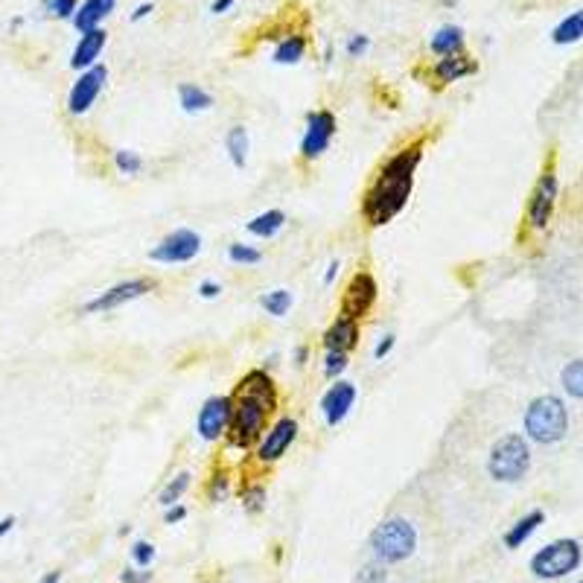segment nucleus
Returning <instances> with one entry per match:
<instances>
[{
    "label": "nucleus",
    "instance_id": "obj_1",
    "mask_svg": "<svg viewBox=\"0 0 583 583\" xmlns=\"http://www.w3.org/2000/svg\"><path fill=\"white\" fill-rule=\"evenodd\" d=\"M423 146L426 137L414 140V144L403 146L400 152H394L379 167V172L373 175L370 187L361 196V219L370 228H382L400 213L408 204V196L414 190V172L423 161Z\"/></svg>",
    "mask_w": 583,
    "mask_h": 583
},
{
    "label": "nucleus",
    "instance_id": "obj_2",
    "mask_svg": "<svg viewBox=\"0 0 583 583\" xmlns=\"http://www.w3.org/2000/svg\"><path fill=\"white\" fill-rule=\"evenodd\" d=\"M231 396H233V414L225 431L228 447L242 452L257 449V443L263 440L268 429V417L277 408V388L272 373L263 368L248 370Z\"/></svg>",
    "mask_w": 583,
    "mask_h": 583
},
{
    "label": "nucleus",
    "instance_id": "obj_3",
    "mask_svg": "<svg viewBox=\"0 0 583 583\" xmlns=\"http://www.w3.org/2000/svg\"><path fill=\"white\" fill-rule=\"evenodd\" d=\"M368 545H370L373 560H379L382 566L403 563V560H408L417 552V528L403 517L382 519L377 528L370 531Z\"/></svg>",
    "mask_w": 583,
    "mask_h": 583
},
{
    "label": "nucleus",
    "instance_id": "obj_4",
    "mask_svg": "<svg viewBox=\"0 0 583 583\" xmlns=\"http://www.w3.org/2000/svg\"><path fill=\"white\" fill-rule=\"evenodd\" d=\"M525 435H528L534 443H543V447H552V443H560L569 431V408L566 403L554 394H543L528 405L525 412Z\"/></svg>",
    "mask_w": 583,
    "mask_h": 583
},
{
    "label": "nucleus",
    "instance_id": "obj_5",
    "mask_svg": "<svg viewBox=\"0 0 583 583\" xmlns=\"http://www.w3.org/2000/svg\"><path fill=\"white\" fill-rule=\"evenodd\" d=\"M531 470V447L517 431L499 438L487 455V473L499 484H517Z\"/></svg>",
    "mask_w": 583,
    "mask_h": 583
},
{
    "label": "nucleus",
    "instance_id": "obj_6",
    "mask_svg": "<svg viewBox=\"0 0 583 583\" xmlns=\"http://www.w3.org/2000/svg\"><path fill=\"white\" fill-rule=\"evenodd\" d=\"M583 563V545L571 536H563V540H554L543 545L540 552L531 557V575L540 580H560L569 578L571 571H578Z\"/></svg>",
    "mask_w": 583,
    "mask_h": 583
},
{
    "label": "nucleus",
    "instance_id": "obj_7",
    "mask_svg": "<svg viewBox=\"0 0 583 583\" xmlns=\"http://www.w3.org/2000/svg\"><path fill=\"white\" fill-rule=\"evenodd\" d=\"M202 251V237L193 228H175L163 237L155 248L149 251L152 263H170V265H181L190 263Z\"/></svg>",
    "mask_w": 583,
    "mask_h": 583
},
{
    "label": "nucleus",
    "instance_id": "obj_8",
    "mask_svg": "<svg viewBox=\"0 0 583 583\" xmlns=\"http://www.w3.org/2000/svg\"><path fill=\"white\" fill-rule=\"evenodd\" d=\"M557 193H560L557 172H554L552 167H545L540 178H536L534 190H531L528 210H525V216H528V225H531L534 231L548 228V222H552L554 207H557Z\"/></svg>",
    "mask_w": 583,
    "mask_h": 583
},
{
    "label": "nucleus",
    "instance_id": "obj_9",
    "mask_svg": "<svg viewBox=\"0 0 583 583\" xmlns=\"http://www.w3.org/2000/svg\"><path fill=\"white\" fill-rule=\"evenodd\" d=\"M377 298H379V286H377V277H373L368 268H359V272L347 280V286L342 292V309L350 315V318L361 321L365 315L377 307Z\"/></svg>",
    "mask_w": 583,
    "mask_h": 583
},
{
    "label": "nucleus",
    "instance_id": "obj_10",
    "mask_svg": "<svg viewBox=\"0 0 583 583\" xmlns=\"http://www.w3.org/2000/svg\"><path fill=\"white\" fill-rule=\"evenodd\" d=\"M335 114L318 109V111H309L307 114V132H303L300 140V158L303 161H318L326 149H330V140L335 135Z\"/></svg>",
    "mask_w": 583,
    "mask_h": 583
},
{
    "label": "nucleus",
    "instance_id": "obj_11",
    "mask_svg": "<svg viewBox=\"0 0 583 583\" xmlns=\"http://www.w3.org/2000/svg\"><path fill=\"white\" fill-rule=\"evenodd\" d=\"M105 82H109V67L105 65H93L88 70H82L79 79L74 82V88L67 93V111L74 117H82L91 111V105L97 102V97L102 93Z\"/></svg>",
    "mask_w": 583,
    "mask_h": 583
},
{
    "label": "nucleus",
    "instance_id": "obj_12",
    "mask_svg": "<svg viewBox=\"0 0 583 583\" xmlns=\"http://www.w3.org/2000/svg\"><path fill=\"white\" fill-rule=\"evenodd\" d=\"M152 289H155V280H149V277L123 280V283H117V286H111L109 292H102V295H97L93 300H88L85 307H82V312H85V315L111 312V309H117V307H126V303H132V300H137V298L149 295Z\"/></svg>",
    "mask_w": 583,
    "mask_h": 583
},
{
    "label": "nucleus",
    "instance_id": "obj_13",
    "mask_svg": "<svg viewBox=\"0 0 583 583\" xmlns=\"http://www.w3.org/2000/svg\"><path fill=\"white\" fill-rule=\"evenodd\" d=\"M298 438V420L295 417H277L272 426L265 429L263 440L257 443L254 458L260 464H274L286 455V449Z\"/></svg>",
    "mask_w": 583,
    "mask_h": 583
},
{
    "label": "nucleus",
    "instance_id": "obj_14",
    "mask_svg": "<svg viewBox=\"0 0 583 583\" xmlns=\"http://www.w3.org/2000/svg\"><path fill=\"white\" fill-rule=\"evenodd\" d=\"M231 414H233V396H210L204 400L202 412L196 417V431L198 438L213 443L219 438H225V431L231 426Z\"/></svg>",
    "mask_w": 583,
    "mask_h": 583
},
{
    "label": "nucleus",
    "instance_id": "obj_15",
    "mask_svg": "<svg viewBox=\"0 0 583 583\" xmlns=\"http://www.w3.org/2000/svg\"><path fill=\"white\" fill-rule=\"evenodd\" d=\"M356 403V385L347 379H335L330 388L321 396V414L326 426H338L350 414V408Z\"/></svg>",
    "mask_w": 583,
    "mask_h": 583
},
{
    "label": "nucleus",
    "instance_id": "obj_16",
    "mask_svg": "<svg viewBox=\"0 0 583 583\" xmlns=\"http://www.w3.org/2000/svg\"><path fill=\"white\" fill-rule=\"evenodd\" d=\"M359 321L350 318V315L338 312L335 321L326 326L324 335H321V344L324 350H338V353H350L356 344H359Z\"/></svg>",
    "mask_w": 583,
    "mask_h": 583
},
{
    "label": "nucleus",
    "instance_id": "obj_17",
    "mask_svg": "<svg viewBox=\"0 0 583 583\" xmlns=\"http://www.w3.org/2000/svg\"><path fill=\"white\" fill-rule=\"evenodd\" d=\"M105 41H109V32H105L102 27L82 32V39L74 47V56H70V67H74V70L93 67V65H97V58L102 56V50H105Z\"/></svg>",
    "mask_w": 583,
    "mask_h": 583
},
{
    "label": "nucleus",
    "instance_id": "obj_18",
    "mask_svg": "<svg viewBox=\"0 0 583 583\" xmlns=\"http://www.w3.org/2000/svg\"><path fill=\"white\" fill-rule=\"evenodd\" d=\"M475 70L478 65L470 53H455V56H440L438 65L431 67V76H435L440 85H452V82H461L464 76H473Z\"/></svg>",
    "mask_w": 583,
    "mask_h": 583
},
{
    "label": "nucleus",
    "instance_id": "obj_19",
    "mask_svg": "<svg viewBox=\"0 0 583 583\" xmlns=\"http://www.w3.org/2000/svg\"><path fill=\"white\" fill-rule=\"evenodd\" d=\"M117 0H82L76 15L70 18L74 21V27L79 32H88V30H100V23L105 21L114 12Z\"/></svg>",
    "mask_w": 583,
    "mask_h": 583
},
{
    "label": "nucleus",
    "instance_id": "obj_20",
    "mask_svg": "<svg viewBox=\"0 0 583 583\" xmlns=\"http://www.w3.org/2000/svg\"><path fill=\"white\" fill-rule=\"evenodd\" d=\"M545 522V513L543 510H531V513H525L522 519H517L510 525V528L505 531V548H510V552H517V548H522L525 543L531 540V536L540 531V525Z\"/></svg>",
    "mask_w": 583,
    "mask_h": 583
},
{
    "label": "nucleus",
    "instance_id": "obj_21",
    "mask_svg": "<svg viewBox=\"0 0 583 583\" xmlns=\"http://www.w3.org/2000/svg\"><path fill=\"white\" fill-rule=\"evenodd\" d=\"M431 53L435 56H455V53H466L464 47H466V39H464V30L461 27H455V23H443L440 30H435V35H431Z\"/></svg>",
    "mask_w": 583,
    "mask_h": 583
},
{
    "label": "nucleus",
    "instance_id": "obj_22",
    "mask_svg": "<svg viewBox=\"0 0 583 583\" xmlns=\"http://www.w3.org/2000/svg\"><path fill=\"white\" fill-rule=\"evenodd\" d=\"M248 132H245V126H233L228 128V135H225V152H228V158L233 161V167L242 170L245 163H248Z\"/></svg>",
    "mask_w": 583,
    "mask_h": 583
},
{
    "label": "nucleus",
    "instance_id": "obj_23",
    "mask_svg": "<svg viewBox=\"0 0 583 583\" xmlns=\"http://www.w3.org/2000/svg\"><path fill=\"white\" fill-rule=\"evenodd\" d=\"M286 225V213L283 210H265V213H260V216H254L248 225V233L251 237H260V239H272L274 233Z\"/></svg>",
    "mask_w": 583,
    "mask_h": 583
},
{
    "label": "nucleus",
    "instance_id": "obj_24",
    "mask_svg": "<svg viewBox=\"0 0 583 583\" xmlns=\"http://www.w3.org/2000/svg\"><path fill=\"white\" fill-rule=\"evenodd\" d=\"M580 39H583V9H575L571 15H566L552 30V41L560 44V47H566V44H575Z\"/></svg>",
    "mask_w": 583,
    "mask_h": 583
},
{
    "label": "nucleus",
    "instance_id": "obj_25",
    "mask_svg": "<svg viewBox=\"0 0 583 583\" xmlns=\"http://www.w3.org/2000/svg\"><path fill=\"white\" fill-rule=\"evenodd\" d=\"M178 102L187 114H198V111H207L210 105H213V97L198 85H193V82H184V85H178Z\"/></svg>",
    "mask_w": 583,
    "mask_h": 583
},
{
    "label": "nucleus",
    "instance_id": "obj_26",
    "mask_svg": "<svg viewBox=\"0 0 583 583\" xmlns=\"http://www.w3.org/2000/svg\"><path fill=\"white\" fill-rule=\"evenodd\" d=\"M303 56H307V39L298 35V32L286 35V39L274 47V62L277 65H298Z\"/></svg>",
    "mask_w": 583,
    "mask_h": 583
},
{
    "label": "nucleus",
    "instance_id": "obj_27",
    "mask_svg": "<svg viewBox=\"0 0 583 583\" xmlns=\"http://www.w3.org/2000/svg\"><path fill=\"white\" fill-rule=\"evenodd\" d=\"M190 484H193V475L190 473H178L175 478H170L167 482V487L161 490V496H158V501L163 508H170V505H178V501L184 499V493L190 490Z\"/></svg>",
    "mask_w": 583,
    "mask_h": 583
},
{
    "label": "nucleus",
    "instance_id": "obj_28",
    "mask_svg": "<svg viewBox=\"0 0 583 583\" xmlns=\"http://www.w3.org/2000/svg\"><path fill=\"white\" fill-rule=\"evenodd\" d=\"M260 307L274 315V318H283V315L292 309V292L289 289H274V292H263L260 295Z\"/></svg>",
    "mask_w": 583,
    "mask_h": 583
},
{
    "label": "nucleus",
    "instance_id": "obj_29",
    "mask_svg": "<svg viewBox=\"0 0 583 583\" xmlns=\"http://www.w3.org/2000/svg\"><path fill=\"white\" fill-rule=\"evenodd\" d=\"M560 382H563V391L575 400H583V359L569 361L560 373Z\"/></svg>",
    "mask_w": 583,
    "mask_h": 583
},
{
    "label": "nucleus",
    "instance_id": "obj_30",
    "mask_svg": "<svg viewBox=\"0 0 583 583\" xmlns=\"http://www.w3.org/2000/svg\"><path fill=\"white\" fill-rule=\"evenodd\" d=\"M265 499H268V490L265 484H248L242 490V508L245 513H263L265 510Z\"/></svg>",
    "mask_w": 583,
    "mask_h": 583
},
{
    "label": "nucleus",
    "instance_id": "obj_31",
    "mask_svg": "<svg viewBox=\"0 0 583 583\" xmlns=\"http://www.w3.org/2000/svg\"><path fill=\"white\" fill-rule=\"evenodd\" d=\"M228 257H231V263H237V265H257V263L263 260V251L254 248V245L233 242L231 248H228Z\"/></svg>",
    "mask_w": 583,
    "mask_h": 583
},
{
    "label": "nucleus",
    "instance_id": "obj_32",
    "mask_svg": "<svg viewBox=\"0 0 583 583\" xmlns=\"http://www.w3.org/2000/svg\"><path fill=\"white\" fill-rule=\"evenodd\" d=\"M41 9H44L47 18L65 21V18H74L76 15L79 0H41Z\"/></svg>",
    "mask_w": 583,
    "mask_h": 583
},
{
    "label": "nucleus",
    "instance_id": "obj_33",
    "mask_svg": "<svg viewBox=\"0 0 583 583\" xmlns=\"http://www.w3.org/2000/svg\"><path fill=\"white\" fill-rule=\"evenodd\" d=\"M114 167L120 170L123 175H137L140 170H144V158H140L137 152H132V149H117L114 152Z\"/></svg>",
    "mask_w": 583,
    "mask_h": 583
},
{
    "label": "nucleus",
    "instance_id": "obj_34",
    "mask_svg": "<svg viewBox=\"0 0 583 583\" xmlns=\"http://www.w3.org/2000/svg\"><path fill=\"white\" fill-rule=\"evenodd\" d=\"M231 493V473L228 470H216L207 482V499L210 501H225Z\"/></svg>",
    "mask_w": 583,
    "mask_h": 583
},
{
    "label": "nucleus",
    "instance_id": "obj_35",
    "mask_svg": "<svg viewBox=\"0 0 583 583\" xmlns=\"http://www.w3.org/2000/svg\"><path fill=\"white\" fill-rule=\"evenodd\" d=\"M347 353H338V350H326L324 356V377L326 379H342V373L347 370Z\"/></svg>",
    "mask_w": 583,
    "mask_h": 583
},
{
    "label": "nucleus",
    "instance_id": "obj_36",
    "mask_svg": "<svg viewBox=\"0 0 583 583\" xmlns=\"http://www.w3.org/2000/svg\"><path fill=\"white\" fill-rule=\"evenodd\" d=\"M353 583H388V571H385L379 560H373V563H365L356 571Z\"/></svg>",
    "mask_w": 583,
    "mask_h": 583
},
{
    "label": "nucleus",
    "instance_id": "obj_37",
    "mask_svg": "<svg viewBox=\"0 0 583 583\" xmlns=\"http://www.w3.org/2000/svg\"><path fill=\"white\" fill-rule=\"evenodd\" d=\"M155 545H152L149 540H137L132 543V563L140 566V569H149L152 563H155Z\"/></svg>",
    "mask_w": 583,
    "mask_h": 583
},
{
    "label": "nucleus",
    "instance_id": "obj_38",
    "mask_svg": "<svg viewBox=\"0 0 583 583\" xmlns=\"http://www.w3.org/2000/svg\"><path fill=\"white\" fill-rule=\"evenodd\" d=\"M368 47H370V39H368V35H350L347 44H344V50H347L350 58H359V56H365Z\"/></svg>",
    "mask_w": 583,
    "mask_h": 583
},
{
    "label": "nucleus",
    "instance_id": "obj_39",
    "mask_svg": "<svg viewBox=\"0 0 583 583\" xmlns=\"http://www.w3.org/2000/svg\"><path fill=\"white\" fill-rule=\"evenodd\" d=\"M120 583H152V571L149 569H126L120 571Z\"/></svg>",
    "mask_w": 583,
    "mask_h": 583
},
{
    "label": "nucleus",
    "instance_id": "obj_40",
    "mask_svg": "<svg viewBox=\"0 0 583 583\" xmlns=\"http://www.w3.org/2000/svg\"><path fill=\"white\" fill-rule=\"evenodd\" d=\"M394 344H396V335L394 333H385L382 338H379V344H377V350H373V359H385L394 350Z\"/></svg>",
    "mask_w": 583,
    "mask_h": 583
},
{
    "label": "nucleus",
    "instance_id": "obj_41",
    "mask_svg": "<svg viewBox=\"0 0 583 583\" xmlns=\"http://www.w3.org/2000/svg\"><path fill=\"white\" fill-rule=\"evenodd\" d=\"M181 519H187V508L181 505V501H178V505H170L167 513H163V522H167V525H175Z\"/></svg>",
    "mask_w": 583,
    "mask_h": 583
},
{
    "label": "nucleus",
    "instance_id": "obj_42",
    "mask_svg": "<svg viewBox=\"0 0 583 583\" xmlns=\"http://www.w3.org/2000/svg\"><path fill=\"white\" fill-rule=\"evenodd\" d=\"M219 292H222V286L216 283V280H204V283L198 286V295H202L204 300H213V298H219Z\"/></svg>",
    "mask_w": 583,
    "mask_h": 583
},
{
    "label": "nucleus",
    "instance_id": "obj_43",
    "mask_svg": "<svg viewBox=\"0 0 583 583\" xmlns=\"http://www.w3.org/2000/svg\"><path fill=\"white\" fill-rule=\"evenodd\" d=\"M152 12H155V4H140V6H135V12H132V23H137V21H144V18H149Z\"/></svg>",
    "mask_w": 583,
    "mask_h": 583
},
{
    "label": "nucleus",
    "instance_id": "obj_44",
    "mask_svg": "<svg viewBox=\"0 0 583 583\" xmlns=\"http://www.w3.org/2000/svg\"><path fill=\"white\" fill-rule=\"evenodd\" d=\"M338 268H342V263H338V260H330V265H326V274H324V283H326V286H333V283H335Z\"/></svg>",
    "mask_w": 583,
    "mask_h": 583
},
{
    "label": "nucleus",
    "instance_id": "obj_45",
    "mask_svg": "<svg viewBox=\"0 0 583 583\" xmlns=\"http://www.w3.org/2000/svg\"><path fill=\"white\" fill-rule=\"evenodd\" d=\"M233 4H237V0H213V4H210V12H213V15H225Z\"/></svg>",
    "mask_w": 583,
    "mask_h": 583
},
{
    "label": "nucleus",
    "instance_id": "obj_46",
    "mask_svg": "<svg viewBox=\"0 0 583 583\" xmlns=\"http://www.w3.org/2000/svg\"><path fill=\"white\" fill-rule=\"evenodd\" d=\"M307 359H309V347L307 344H298L295 347V365L303 368V365H307Z\"/></svg>",
    "mask_w": 583,
    "mask_h": 583
},
{
    "label": "nucleus",
    "instance_id": "obj_47",
    "mask_svg": "<svg viewBox=\"0 0 583 583\" xmlns=\"http://www.w3.org/2000/svg\"><path fill=\"white\" fill-rule=\"evenodd\" d=\"M15 522H18L15 517H4V519H0V540H4V536H6L12 528H15Z\"/></svg>",
    "mask_w": 583,
    "mask_h": 583
},
{
    "label": "nucleus",
    "instance_id": "obj_48",
    "mask_svg": "<svg viewBox=\"0 0 583 583\" xmlns=\"http://www.w3.org/2000/svg\"><path fill=\"white\" fill-rule=\"evenodd\" d=\"M39 583H62V571H47Z\"/></svg>",
    "mask_w": 583,
    "mask_h": 583
},
{
    "label": "nucleus",
    "instance_id": "obj_49",
    "mask_svg": "<svg viewBox=\"0 0 583 583\" xmlns=\"http://www.w3.org/2000/svg\"><path fill=\"white\" fill-rule=\"evenodd\" d=\"M452 4H455V0H443V6H452Z\"/></svg>",
    "mask_w": 583,
    "mask_h": 583
},
{
    "label": "nucleus",
    "instance_id": "obj_50",
    "mask_svg": "<svg viewBox=\"0 0 583 583\" xmlns=\"http://www.w3.org/2000/svg\"><path fill=\"white\" fill-rule=\"evenodd\" d=\"M578 583H583V580H578Z\"/></svg>",
    "mask_w": 583,
    "mask_h": 583
}]
</instances>
